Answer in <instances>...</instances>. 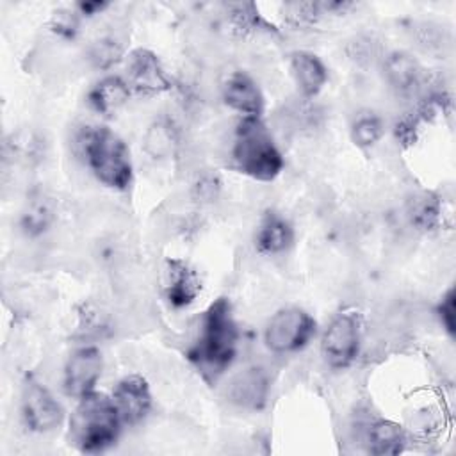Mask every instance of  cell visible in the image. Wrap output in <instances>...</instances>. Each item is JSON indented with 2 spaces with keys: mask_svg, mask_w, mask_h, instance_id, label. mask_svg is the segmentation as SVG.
Here are the masks:
<instances>
[{
  "mask_svg": "<svg viewBox=\"0 0 456 456\" xmlns=\"http://www.w3.org/2000/svg\"><path fill=\"white\" fill-rule=\"evenodd\" d=\"M239 328L226 297L212 301L200 319L196 338L187 349V360L205 379L219 378L235 360Z\"/></svg>",
  "mask_w": 456,
  "mask_h": 456,
  "instance_id": "6da1fadb",
  "label": "cell"
},
{
  "mask_svg": "<svg viewBox=\"0 0 456 456\" xmlns=\"http://www.w3.org/2000/svg\"><path fill=\"white\" fill-rule=\"evenodd\" d=\"M77 148L94 178L109 189L126 191L134 180V166L126 142L109 126H86Z\"/></svg>",
  "mask_w": 456,
  "mask_h": 456,
  "instance_id": "7a4b0ae2",
  "label": "cell"
},
{
  "mask_svg": "<svg viewBox=\"0 0 456 456\" xmlns=\"http://www.w3.org/2000/svg\"><path fill=\"white\" fill-rule=\"evenodd\" d=\"M121 426L112 397L94 390L78 399L68 422V444L78 452L98 454L116 444Z\"/></svg>",
  "mask_w": 456,
  "mask_h": 456,
  "instance_id": "3957f363",
  "label": "cell"
},
{
  "mask_svg": "<svg viewBox=\"0 0 456 456\" xmlns=\"http://www.w3.org/2000/svg\"><path fill=\"white\" fill-rule=\"evenodd\" d=\"M232 166L258 182L274 180L283 169V155L262 118H240L232 141Z\"/></svg>",
  "mask_w": 456,
  "mask_h": 456,
  "instance_id": "277c9868",
  "label": "cell"
},
{
  "mask_svg": "<svg viewBox=\"0 0 456 456\" xmlns=\"http://www.w3.org/2000/svg\"><path fill=\"white\" fill-rule=\"evenodd\" d=\"M362 331L363 322L356 310H342L335 314L321 338V354L326 365L335 370L347 369L360 354Z\"/></svg>",
  "mask_w": 456,
  "mask_h": 456,
  "instance_id": "5b68a950",
  "label": "cell"
},
{
  "mask_svg": "<svg viewBox=\"0 0 456 456\" xmlns=\"http://www.w3.org/2000/svg\"><path fill=\"white\" fill-rule=\"evenodd\" d=\"M317 333L315 319L299 306L280 308L264 330L265 347L274 354H290L306 347Z\"/></svg>",
  "mask_w": 456,
  "mask_h": 456,
  "instance_id": "8992f818",
  "label": "cell"
},
{
  "mask_svg": "<svg viewBox=\"0 0 456 456\" xmlns=\"http://www.w3.org/2000/svg\"><path fill=\"white\" fill-rule=\"evenodd\" d=\"M21 419L32 433H52L64 422V408L53 394L34 378H27L21 387Z\"/></svg>",
  "mask_w": 456,
  "mask_h": 456,
  "instance_id": "52a82bcc",
  "label": "cell"
},
{
  "mask_svg": "<svg viewBox=\"0 0 456 456\" xmlns=\"http://www.w3.org/2000/svg\"><path fill=\"white\" fill-rule=\"evenodd\" d=\"M103 372V356L96 346L84 344L77 347L66 360L62 370V388L64 394L73 399H82L84 395L96 390Z\"/></svg>",
  "mask_w": 456,
  "mask_h": 456,
  "instance_id": "ba28073f",
  "label": "cell"
},
{
  "mask_svg": "<svg viewBox=\"0 0 456 456\" xmlns=\"http://www.w3.org/2000/svg\"><path fill=\"white\" fill-rule=\"evenodd\" d=\"M125 80L139 96H155L171 89V80L159 55L148 48H135L126 55Z\"/></svg>",
  "mask_w": 456,
  "mask_h": 456,
  "instance_id": "9c48e42d",
  "label": "cell"
},
{
  "mask_svg": "<svg viewBox=\"0 0 456 456\" xmlns=\"http://www.w3.org/2000/svg\"><path fill=\"white\" fill-rule=\"evenodd\" d=\"M110 397L123 426H137L139 422H142L153 404L150 385L139 374L121 378L114 387Z\"/></svg>",
  "mask_w": 456,
  "mask_h": 456,
  "instance_id": "30bf717a",
  "label": "cell"
},
{
  "mask_svg": "<svg viewBox=\"0 0 456 456\" xmlns=\"http://www.w3.org/2000/svg\"><path fill=\"white\" fill-rule=\"evenodd\" d=\"M223 102L242 118H262L265 109L264 94L251 75L246 71H232L221 86Z\"/></svg>",
  "mask_w": 456,
  "mask_h": 456,
  "instance_id": "8fae6325",
  "label": "cell"
},
{
  "mask_svg": "<svg viewBox=\"0 0 456 456\" xmlns=\"http://www.w3.org/2000/svg\"><path fill=\"white\" fill-rule=\"evenodd\" d=\"M269 390L271 383L267 372L260 367H248L230 379L226 397L232 404L242 410L258 411L267 404Z\"/></svg>",
  "mask_w": 456,
  "mask_h": 456,
  "instance_id": "7c38bea8",
  "label": "cell"
},
{
  "mask_svg": "<svg viewBox=\"0 0 456 456\" xmlns=\"http://www.w3.org/2000/svg\"><path fill=\"white\" fill-rule=\"evenodd\" d=\"M201 292L196 271L180 258H167L164 265V296L173 308H187Z\"/></svg>",
  "mask_w": 456,
  "mask_h": 456,
  "instance_id": "4fadbf2b",
  "label": "cell"
},
{
  "mask_svg": "<svg viewBox=\"0 0 456 456\" xmlns=\"http://www.w3.org/2000/svg\"><path fill=\"white\" fill-rule=\"evenodd\" d=\"M289 68L299 94L306 100L315 98L328 82V68L319 55L296 50L289 55Z\"/></svg>",
  "mask_w": 456,
  "mask_h": 456,
  "instance_id": "5bb4252c",
  "label": "cell"
},
{
  "mask_svg": "<svg viewBox=\"0 0 456 456\" xmlns=\"http://www.w3.org/2000/svg\"><path fill=\"white\" fill-rule=\"evenodd\" d=\"M294 244L292 224L278 212L267 210L255 233V248L262 255H280L290 249Z\"/></svg>",
  "mask_w": 456,
  "mask_h": 456,
  "instance_id": "9a60e30c",
  "label": "cell"
},
{
  "mask_svg": "<svg viewBox=\"0 0 456 456\" xmlns=\"http://www.w3.org/2000/svg\"><path fill=\"white\" fill-rule=\"evenodd\" d=\"M383 71L387 82L401 94H413L424 86V69L406 52H392L385 57Z\"/></svg>",
  "mask_w": 456,
  "mask_h": 456,
  "instance_id": "2e32d148",
  "label": "cell"
},
{
  "mask_svg": "<svg viewBox=\"0 0 456 456\" xmlns=\"http://www.w3.org/2000/svg\"><path fill=\"white\" fill-rule=\"evenodd\" d=\"M365 447L370 454L378 456H394L404 451L406 447V431L394 420L374 419L365 426Z\"/></svg>",
  "mask_w": 456,
  "mask_h": 456,
  "instance_id": "e0dca14e",
  "label": "cell"
},
{
  "mask_svg": "<svg viewBox=\"0 0 456 456\" xmlns=\"http://www.w3.org/2000/svg\"><path fill=\"white\" fill-rule=\"evenodd\" d=\"M130 94L132 89L123 77L107 75L89 89L87 103L94 112L110 116L128 102Z\"/></svg>",
  "mask_w": 456,
  "mask_h": 456,
  "instance_id": "ac0fdd59",
  "label": "cell"
},
{
  "mask_svg": "<svg viewBox=\"0 0 456 456\" xmlns=\"http://www.w3.org/2000/svg\"><path fill=\"white\" fill-rule=\"evenodd\" d=\"M178 130L169 118H155L144 135H142V148L146 155L155 160H166L175 155L178 148Z\"/></svg>",
  "mask_w": 456,
  "mask_h": 456,
  "instance_id": "d6986e66",
  "label": "cell"
},
{
  "mask_svg": "<svg viewBox=\"0 0 456 456\" xmlns=\"http://www.w3.org/2000/svg\"><path fill=\"white\" fill-rule=\"evenodd\" d=\"M125 55V45L118 36L105 34L94 39L87 50V59L96 69H109L116 66Z\"/></svg>",
  "mask_w": 456,
  "mask_h": 456,
  "instance_id": "ffe728a7",
  "label": "cell"
},
{
  "mask_svg": "<svg viewBox=\"0 0 456 456\" xmlns=\"http://www.w3.org/2000/svg\"><path fill=\"white\" fill-rule=\"evenodd\" d=\"M52 221H53V208L50 201L43 196L32 198L21 214V228L27 235H39L46 232Z\"/></svg>",
  "mask_w": 456,
  "mask_h": 456,
  "instance_id": "44dd1931",
  "label": "cell"
},
{
  "mask_svg": "<svg viewBox=\"0 0 456 456\" xmlns=\"http://www.w3.org/2000/svg\"><path fill=\"white\" fill-rule=\"evenodd\" d=\"M385 134L383 119L374 112H362L351 125V139L358 148H372Z\"/></svg>",
  "mask_w": 456,
  "mask_h": 456,
  "instance_id": "7402d4cb",
  "label": "cell"
},
{
  "mask_svg": "<svg viewBox=\"0 0 456 456\" xmlns=\"http://www.w3.org/2000/svg\"><path fill=\"white\" fill-rule=\"evenodd\" d=\"M440 221V203L436 198L422 196L411 207V223L419 230H433Z\"/></svg>",
  "mask_w": 456,
  "mask_h": 456,
  "instance_id": "603a6c76",
  "label": "cell"
},
{
  "mask_svg": "<svg viewBox=\"0 0 456 456\" xmlns=\"http://www.w3.org/2000/svg\"><path fill=\"white\" fill-rule=\"evenodd\" d=\"M80 18L75 9H59L50 20V28L64 39H73L80 30Z\"/></svg>",
  "mask_w": 456,
  "mask_h": 456,
  "instance_id": "cb8c5ba5",
  "label": "cell"
},
{
  "mask_svg": "<svg viewBox=\"0 0 456 456\" xmlns=\"http://www.w3.org/2000/svg\"><path fill=\"white\" fill-rule=\"evenodd\" d=\"M436 315H438V321H440L442 328L445 330V333L449 337H454V333H456V296H454L452 287L442 296L440 303L436 305Z\"/></svg>",
  "mask_w": 456,
  "mask_h": 456,
  "instance_id": "d4e9b609",
  "label": "cell"
},
{
  "mask_svg": "<svg viewBox=\"0 0 456 456\" xmlns=\"http://www.w3.org/2000/svg\"><path fill=\"white\" fill-rule=\"evenodd\" d=\"M77 330L82 338H89L93 335H100L105 330V321L96 308L84 305L82 312L78 314Z\"/></svg>",
  "mask_w": 456,
  "mask_h": 456,
  "instance_id": "484cf974",
  "label": "cell"
},
{
  "mask_svg": "<svg viewBox=\"0 0 456 456\" xmlns=\"http://www.w3.org/2000/svg\"><path fill=\"white\" fill-rule=\"evenodd\" d=\"M107 7H109V2H103V0H89V2H77L75 4V11L80 16H86V18H91L94 14L103 12Z\"/></svg>",
  "mask_w": 456,
  "mask_h": 456,
  "instance_id": "4316f807",
  "label": "cell"
}]
</instances>
